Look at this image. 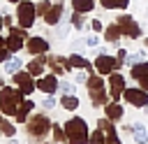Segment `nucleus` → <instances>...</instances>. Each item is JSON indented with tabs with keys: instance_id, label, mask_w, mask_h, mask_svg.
Segmentation results:
<instances>
[{
	"instance_id": "obj_6",
	"label": "nucleus",
	"mask_w": 148,
	"mask_h": 144,
	"mask_svg": "<svg viewBox=\"0 0 148 144\" xmlns=\"http://www.w3.org/2000/svg\"><path fill=\"white\" fill-rule=\"evenodd\" d=\"M116 23L120 26V30H123V35H125V37H130V39H139V37H141V28H139V23H136L130 14L118 16V21H116Z\"/></svg>"
},
{
	"instance_id": "obj_44",
	"label": "nucleus",
	"mask_w": 148,
	"mask_h": 144,
	"mask_svg": "<svg viewBox=\"0 0 148 144\" xmlns=\"http://www.w3.org/2000/svg\"><path fill=\"white\" fill-rule=\"evenodd\" d=\"M2 86H5V81H2V79H0V88H2Z\"/></svg>"
},
{
	"instance_id": "obj_31",
	"label": "nucleus",
	"mask_w": 148,
	"mask_h": 144,
	"mask_svg": "<svg viewBox=\"0 0 148 144\" xmlns=\"http://www.w3.org/2000/svg\"><path fill=\"white\" fill-rule=\"evenodd\" d=\"M143 58H146V53H143V51H136V53L127 56V65L132 67V65H136V63H143Z\"/></svg>"
},
{
	"instance_id": "obj_10",
	"label": "nucleus",
	"mask_w": 148,
	"mask_h": 144,
	"mask_svg": "<svg viewBox=\"0 0 148 144\" xmlns=\"http://www.w3.org/2000/svg\"><path fill=\"white\" fill-rule=\"evenodd\" d=\"M123 98L130 105H134V107H146L148 105V91H143L141 86L139 88H125L123 91Z\"/></svg>"
},
{
	"instance_id": "obj_25",
	"label": "nucleus",
	"mask_w": 148,
	"mask_h": 144,
	"mask_svg": "<svg viewBox=\"0 0 148 144\" xmlns=\"http://www.w3.org/2000/svg\"><path fill=\"white\" fill-rule=\"evenodd\" d=\"M21 67H23V63H21V58H18V56H12V58L5 63V72H7V74H16Z\"/></svg>"
},
{
	"instance_id": "obj_34",
	"label": "nucleus",
	"mask_w": 148,
	"mask_h": 144,
	"mask_svg": "<svg viewBox=\"0 0 148 144\" xmlns=\"http://www.w3.org/2000/svg\"><path fill=\"white\" fill-rule=\"evenodd\" d=\"M51 5H53V2H49V0H42V2L37 5V16H44V14L51 9Z\"/></svg>"
},
{
	"instance_id": "obj_14",
	"label": "nucleus",
	"mask_w": 148,
	"mask_h": 144,
	"mask_svg": "<svg viewBox=\"0 0 148 144\" xmlns=\"http://www.w3.org/2000/svg\"><path fill=\"white\" fill-rule=\"evenodd\" d=\"M25 49L32 53V56H39V53H46L49 51V42L44 39V37H28L25 39Z\"/></svg>"
},
{
	"instance_id": "obj_39",
	"label": "nucleus",
	"mask_w": 148,
	"mask_h": 144,
	"mask_svg": "<svg viewBox=\"0 0 148 144\" xmlns=\"http://www.w3.org/2000/svg\"><path fill=\"white\" fill-rule=\"evenodd\" d=\"M42 105H44L46 109H53V107H56V98H51V95H49V98H44V102H42Z\"/></svg>"
},
{
	"instance_id": "obj_41",
	"label": "nucleus",
	"mask_w": 148,
	"mask_h": 144,
	"mask_svg": "<svg viewBox=\"0 0 148 144\" xmlns=\"http://www.w3.org/2000/svg\"><path fill=\"white\" fill-rule=\"evenodd\" d=\"M2 26H5V16L0 14V28H2Z\"/></svg>"
},
{
	"instance_id": "obj_18",
	"label": "nucleus",
	"mask_w": 148,
	"mask_h": 144,
	"mask_svg": "<svg viewBox=\"0 0 148 144\" xmlns=\"http://www.w3.org/2000/svg\"><path fill=\"white\" fill-rule=\"evenodd\" d=\"M67 67H69V70H88V72L92 74V65H90V60H86V58L79 56V53H72V56L67 58Z\"/></svg>"
},
{
	"instance_id": "obj_26",
	"label": "nucleus",
	"mask_w": 148,
	"mask_h": 144,
	"mask_svg": "<svg viewBox=\"0 0 148 144\" xmlns=\"http://www.w3.org/2000/svg\"><path fill=\"white\" fill-rule=\"evenodd\" d=\"M99 5L104 9H127L130 0H99Z\"/></svg>"
},
{
	"instance_id": "obj_21",
	"label": "nucleus",
	"mask_w": 148,
	"mask_h": 144,
	"mask_svg": "<svg viewBox=\"0 0 148 144\" xmlns=\"http://www.w3.org/2000/svg\"><path fill=\"white\" fill-rule=\"evenodd\" d=\"M32 109H35V102L23 100V105H21V107H18V111H16V121H18V123H25V121H28V116L32 114Z\"/></svg>"
},
{
	"instance_id": "obj_16",
	"label": "nucleus",
	"mask_w": 148,
	"mask_h": 144,
	"mask_svg": "<svg viewBox=\"0 0 148 144\" xmlns=\"http://www.w3.org/2000/svg\"><path fill=\"white\" fill-rule=\"evenodd\" d=\"M46 63H49V56H46V53H39V56H35V58L28 63V72H30L32 77H42Z\"/></svg>"
},
{
	"instance_id": "obj_12",
	"label": "nucleus",
	"mask_w": 148,
	"mask_h": 144,
	"mask_svg": "<svg viewBox=\"0 0 148 144\" xmlns=\"http://www.w3.org/2000/svg\"><path fill=\"white\" fill-rule=\"evenodd\" d=\"M37 88L44 91L46 95H53V93L60 88V84H58V74H42V77H37Z\"/></svg>"
},
{
	"instance_id": "obj_33",
	"label": "nucleus",
	"mask_w": 148,
	"mask_h": 144,
	"mask_svg": "<svg viewBox=\"0 0 148 144\" xmlns=\"http://www.w3.org/2000/svg\"><path fill=\"white\" fill-rule=\"evenodd\" d=\"M69 23H72L76 30H79V28H83V14H81V12H74V14H72V19H69Z\"/></svg>"
},
{
	"instance_id": "obj_1",
	"label": "nucleus",
	"mask_w": 148,
	"mask_h": 144,
	"mask_svg": "<svg viewBox=\"0 0 148 144\" xmlns=\"http://www.w3.org/2000/svg\"><path fill=\"white\" fill-rule=\"evenodd\" d=\"M23 105V93L14 86H2L0 88V109L7 116H16L18 107Z\"/></svg>"
},
{
	"instance_id": "obj_20",
	"label": "nucleus",
	"mask_w": 148,
	"mask_h": 144,
	"mask_svg": "<svg viewBox=\"0 0 148 144\" xmlns=\"http://www.w3.org/2000/svg\"><path fill=\"white\" fill-rule=\"evenodd\" d=\"M104 114H106L111 121H118V118H123V107H120L116 100H111V102L104 105Z\"/></svg>"
},
{
	"instance_id": "obj_30",
	"label": "nucleus",
	"mask_w": 148,
	"mask_h": 144,
	"mask_svg": "<svg viewBox=\"0 0 148 144\" xmlns=\"http://www.w3.org/2000/svg\"><path fill=\"white\" fill-rule=\"evenodd\" d=\"M9 58H12V51L7 49V39L0 37V63H7Z\"/></svg>"
},
{
	"instance_id": "obj_11",
	"label": "nucleus",
	"mask_w": 148,
	"mask_h": 144,
	"mask_svg": "<svg viewBox=\"0 0 148 144\" xmlns=\"http://www.w3.org/2000/svg\"><path fill=\"white\" fill-rule=\"evenodd\" d=\"M123 91H125V77L120 72H111L109 74V93H111V100L123 98Z\"/></svg>"
},
{
	"instance_id": "obj_36",
	"label": "nucleus",
	"mask_w": 148,
	"mask_h": 144,
	"mask_svg": "<svg viewBox=\"0 0 148 144\" xmlns=\"http://www.w3.org/2000/svg\"><path fill=\"white\" fill-rule=\"evenodd\" d=\"M116 58H118V65L123 67V65L127 63V51H125V49H118V56H116Z\"/></svg>"
},
{
	"instance_id": "obj_42",
	"label": "nucleus",
	"mask_w": 148,
	"mask_h": 144,
	"mask_svg": "<svg viewBox=\"0 0 148 144\" xmlns=\"http://www.w3.org/2000/svg\"><path fill=\"white\" fill-rule=\"evenodd\" d=\"M143 44H146V49H148V37H146V39H143Z\"/></svg>"
},
{
	"instance_id": "obj_37",
	"label": "nucleus",
	"mask_w": 148,
	"mask_h": 144,
	"mask_svg": "<svg viewBox=\"0 0 148 144\" xmlns=\"http://www.w3.org/2000/svg\"><path fill=\"white\" fill-rule=\"evenodd\" d=\"M74 81H76V84H88V74H86V72H76V74H74Z\"/></svg>"
},
{
	"instance_id": "obj_8",
	"label": "nucleus",
	"mask_w": 148,
	"mask_h": 144,
	"mask_svg": "<svg viewBox=\"0 0 148 144\" xmlns=\"http://www.w3.org/2000/svg\"><path fill=\"white\" fill-rule=\"evenodd\" d=\"M120 65H118V58H113V56H109V53H97V58H95V70H97V74H111V72H116Z\"/></svg>"
},
{
	"instance_id": "obj_9",
	"label": "nucleus",
	"mask_w": 148,
	"mask_h": 144,
	"mask_svg": "<svg viewBox=\"0 0 148 144\" xmlns=\"http://www.w3.org/2000/svg\"><path fill=\"white\" fill-rule=\"evenodd\" d=\"M12 77H14V84H16V88H18L23 95H30V93L37 88V84L32 81V74H30L28 70H25V72H23V70H18V72H16V74H12Z\"/></svg>"
},
{
	"instance_id": "obj_28",
	"label": "nucleus",
	"mask_w": 148,
	"mask_h": 144,
	"mask_svg": "<svg viewBox=\"0 0 148 144\" xmlns=\"http://www.w3.org/2000/svg\"><path fill=\"white\" fill-rule=\"evenodd\" d=\"M88 144H106V132H104L102 128H95V130L90 132Z\"/></svg>"
},
{
	"instance_id": "obj_22",
	"label": "nucleus",
	"mask_w": 148,
	"mask_h": 144,
	"mask_svg": "<svg viewBox=\"0 0 148 144\" xmlns=\"http://www.w3.org/2000/svg\"><path fill=\"white\" fill-rule=\"evenodd\" d=\"M72 9L81 12V14H88V12L95 9V0H72Z\"/></svg>"
},
{
	"instance_id": "obj_4",
	"label": "nucleus",
	"mask_w": 148,
	"mask_h": 144,
	"mask_svg": "<svg viewBox=\"0 0 148 144\" xmlns=\"http://www.w3.org/2000/svg\"><path fill=\"white\" fill-rule=\"evenodd\" d=\"M35 19H37V5H32L30 0H21L18 7H16V21H18V26L28 30V28H32Z\"/></svg>"
},
{
	"instance_id": "obj_45",
	"label": "nucleus",
	"mask_w": 148,
	"mask_h": 144,
	"mask_svg": "<svg viewBox=\"0 0 148 144\" xmlns=\"http://www.w3.org/2000/svg\"><path fill=\"white\" fill-rule=\"evenodd\" d=\"M143 109H146V111H148V105H146V107H143Z\"/></svg>"
},
{
	"instance_id": "obj_15",
	"label": "nucleus",
	"mask_w": 148,
	"mask_h": 144,
	"mask_svg": "<svg viewBox=\"0 0 148 144\" xmlns=\"http://www.w3.org/2000/svg\"><path fill=\"white\" fill-rule=\"evenodd\" d=\"M97 128H102V130L106 132V144H120L118 132H116V128H113V123H111V118H109V116L99 118V121H97Z\"/></svg>"
},
{
	"instance_id": "obj_3",
	"label": "nucleus",
	"mask_w": 148,
	"mask_h": 144,
	"mask_svg": "<svg viewBox=\"0 0 148 144\" xmlns=\"http://www.w3.org/2000/svg\"><path fill=\"white\" fill-rule=\"evenodd\" d=\"M88 95H90L92 107H104L106 105V88H104V81H102L99 74L88 77Z\"/></svg>"
},
{
	"instance_id": "obj_38",
	"label": "nucleus",
	"mask_w": 148,
	"mask_h": 144,
	"mask_svg": "<svg viewBox=\"0 0 148 144\" xmlns=\"http://www.w3.org/2000/svg\"><path fill=\"white\" fill-rule=\"evenodd\" d=\"M97 42H99L97 35H88V37H86V44H88V46H97Z\"/></svg>"
},
{
	"instance_id": "obj_23",
	"label": "nucleus",
	"mask_w": 148,
	"mask_h": 144,
	"mask_svg": "<svg viewBox=\"0 0 148 144\" xmlns=\"http://www.w3.org/2000/svg\"><path fill=\"white\" fill-rule=\"evenodd\" d=\"M132 135H134V142H139V144L148 142V132H146L143 123H132Z\"/></svg>"
},
{
	"instance_id": "obj_27",
	"label": "nucleus",
	"mask_w": 148,
	"mask_h": 144,
	"mask_svg": "<svg viewBox=\"0 0 148 144\" xmlns=\"http://www.w3.org/2000/svg\"><path fill=\"white\" fill-rule=\"evenodd\" d=\"M60 105H62L67 111H74V109L79 107V98H76V95H62V98H60Z\"/></svg>"
},
{
	"instance_id": "obj_19",
	"label": "nucleus",
	"mask_w": 148,
	"mask_h": 144,
	"mask_svg": "<svg viewBox=\"0 0 148 144\" xmlns=\"http://www.w3.org/2000/svg\"><path fill=\"white\" fill-rule=\"evenodd\" d=\"M49 67H51L53 74H62L65 70H69L67 67V58H62V56H49Z\"/></svg>"
},
{
	"instance_id": "obj_29",
	"label": "nucleus",
	"mask_w": 148,
	"mask_h": 144,
	"mask_svg": "<svg viewBox=\"0 0 148 144\" xmlns=\"http://www.w3.org/2000/svg\"><path fill=\"white\" fill-rule=\"evenodd\" d=\"M0 132H2L5 137H14V135H16V125L9 123V121H2V118H0Z\"/></svg>"
},
{
	"instance_id": "obj_7",
	"label": "nucleus",
	"mask_w": 148,
	"mask_h": 144,
	"mask_svg": "<svg viewBox=\"0 0 148 144\" xmlns=\"http://www.w3.org/2000/svg\"><path fill=\"white\" fill-rule=\"evenodd\" d=\"M25 37H28V33H25V28H12L9 30V37H7V49L12 51V53H18L23 46H25Z\"/></svg>"
},
{
	"instance_id": "obj_40",
	"label": "nucleus",
	"mask_w": 148,
	"mask_h": 144,
	"mask_svg": "<svg viewBox=\"0 0 148 144\" xmlns=\"http://www.w3.org/2000/svg\"><path fill=\"white\" fill-rule=\"evenodd\" d=\"M90 28H92V30H102V23H99L97 19H92V23H90Z\"/></svg>"
},
{
	"instance_id": "obj_43",
	"label": "nucleus",
	"mask_w": 148,
	"mask_h": 144,
	"mask_svg": "<svg viewBox=\"0 0 148 144\" xmlns=\"http://www.w3.org/2000/svg\"><path fill=\"white\" fill-rule=\"evenodd\" d=\"M9 2H14V5H18V2H21V0H9Z\"/></svg>"
},
{
	"instance_id": "obj_17",
	"label": "nucleus",
	"mask_w": 148,
	"mask_h": 144,
	"mask_svg": "<svg viewBox=\"0 0 148 144\" xmlns=\"http://www.w3.org/2000/svg\"><path fill=\"white\" fill-rule=\"evenodd\" d=\"M60 16H62V0H56V2L51 5V9L44 14V21H46L49 26H58Z\"/></svg>"
},
{
	"instance_id": "obj_35",
	"label": "nucleus",
	"mask_w": 148,
	"mask_h": 144,
	"mask_svg": "<svg viewBox=\"0 0 148 144\" xmlns=\"http://www.w3.org/2000/svg\"><path fill=\"white\" fill-rule=\"evenodd\" d=\"M58 91H60V93H62V95H74V86H72V84H69V81H62V84H60V88H58Z\"/></svg>"
},
{
	"instance_id": "obj_5",
	"label": "nucleus",
	"mask_w": 148,
	"mask_h": 144,
	"mask_svg": "<svg viewBox=\"0 0 148 144\" xmlns=\"http://www.w3.org/2000/svg\"><path fill=\"white\" fill-rule=\"evenodd\" d=\"M25 125H28V132H30V137H44L53 125H51V121L44 116V114H30L28 116V121H25Z\"/></svg>"
},
{
	"instance_id": "obj_32",
	"label": "nucleus",
	"mask_w": 148,
	"mask_h": 144,
	"mask_svg": "<svg viewBox=\"0 0 148 144\" xmlns=\"http://www.w3.org/2000/svg\"><path fill=\"white\" fill-rule=\"evenodd\" d=\"M51 132H53V137H56V142H67V135H65V128H60V125H53V128H51Z\"/></svg>"
},
{
	"instance_id": "obj_13",
	"label": "nucleus",
	"mask_w": 148,
	"mask_h": 144,
	"mask_svg": "<svg viewBox=\"0 0 148 144\" xmlns=\"http://www.w3.org/2000/svg\"><path fill=\"white\" fill-rule=\"evenodd\" d=\"M130 77H132V79H136V81H139V86H141L143 91H148V60L132 65Z\"/></svg>"
},
{
	"instance_id": "obj_24",
	"label": "nucleus",
	"mask_w": 148,
	"mask_h": 144,
	"mask_svg": "<svg viewBox=\"0 0 148 144\" xmlns=\"http://www.w3.org/2000/svg\"><path fill=\"white\" fill-rule=\"evenodd\" d=\"M120 35H123V30H120L118 23H113V26H109V28L104 30V39H106V42H118Z\"/></svg>"
},
{
	"instance_id": "obj_46",
	"label": "nucleus",
	"mask_w": 148,
	"mask_h": 144,
	"mask_svg": "<svg viewBox=\"0 0 148 144\" xmlns=\"http://www.w3.org/2000/svg\"><path fill=\"white\" fill-rule=\"evenodd\" d=\"M0 111H2V109H0Z\"/></svg>"
},
{
	"instance_id": "obj_2",
	"label": "nucleus",
	"mask_w": 148,
	"mask_h": 144,
	"mask_svg": "<svg viewBox=\"0 0 148 144\" xmlns=\"http://www.w3.org/2000/svg\"><path fill=\"white\" fill-rule=\"evenodd\" d=\"M65 135H67V144H88V139H90L88 125L81 116L65 121Z\"/></svg>"
}]
</instances>
